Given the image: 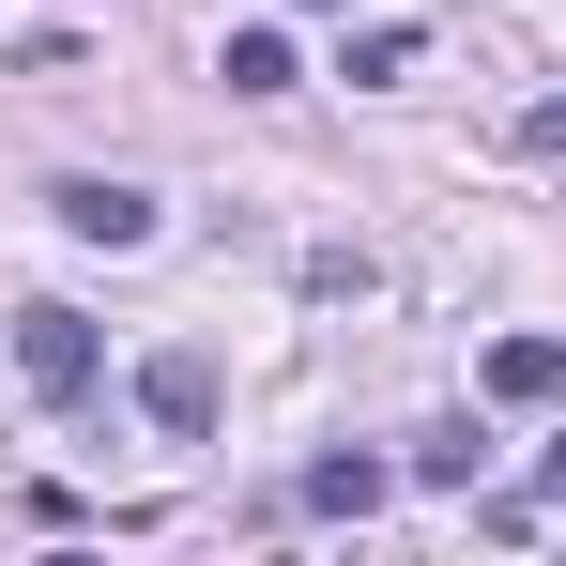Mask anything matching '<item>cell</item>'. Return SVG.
<instances>
[{"instance_id": "4", "label": "cell", "mask_w": 566, "mask_h": 566, "mask_svg": "<svg viewBox=\"0 0 566 566\" xmlns=\"http://www.w3.org/2000/svg\"><path fill=\"white\" fill-rule=\"evenodd\" d=\"M490 398H505V413L566 398V337H490Z\"/></svg>"}, {"instance_id": "8", "label": "cell", "mask_w": 566, "mask_h": 566, "mask_svg": "<svg viewBox=\"0 0 566 566\" xmlns=\"http://www.w3.org/2000/svg\"><path fill=\"white\" fill-rule=\"evenodd\" d=\"M474 460H490L474 429H429V444H413V474H429V490H474Z\"/></svg>"}, {"instance_id": "7", "label": "cell", "mask_w": 566, "mask_h": 566, "mask_svg": "<svg viewBox=\"0 0 566 566\" xmlns=\"http://www.w3.org/2000/svg\"><path fill=\"white\" fill-rule=\"evenodd\" d=\"M214 77H230V93H291V31H230Z\"/></svg>"}, {"instance_id": "6", "label": "cell", "mask_w": 566, "mask_h": 566, "mask_svg": "<svg viewBox=\"0 0 566 566\" xmlns=\"http://www.w3.org/2000/svg\"><path fill=\"white\" fill-rule=\"evenodd\" d=\"M413 62H429V31H398V15H382V31H353V46H337V77H413Z\"/></svg>"}, {"instance_id": "1", "label": "cell", "mask_w": 566, "mask_h": 566, "mask_svg": "<svg viewBox=\"0 0 566 566\" xmlns=\"http://www.w3.org/2000/svg\"><path fill=\"white\" fill-rule=\"evenodd\" d=\"M15 368H31V398H93V322L77 306H15Z\"/></svg>"}, {"instance_id": "5", "label": "cell", "mask_w": 566, "mask_h": 566, "mask_svg": "<svg viewBox=\"0 0 566 566\" xmlns=\"http://www.w3.org/2000/svg\"><path fill=\"white\" fill-rule=\"evenodd\" d=\"M306 505H322V521H368V505H382V460H368V444H337V460H306Z\"/></svg>"}, {"instance_id": "3", "label": "cell", "mask_w": 566, "mask_h": 566, "mask_svg": "<svg viewBox=\"0 0 566 566\" xmlns=\"http://www.w3.org/2000/svg\"><path fill=\"white\" fill-rule=\"evenodd\" d=\"M62 230L77 245H154V199L138 185H62Z\"/></svg>"}, {"instance_id": "11", "label": "cell", "mask_w": 566, "mask_h": 566, "mask_svg": "<svg viewBox=\"0 0 566 566\" xmlns=\"http://www.w3.org/2000/svg\"><path fill=\"white\" fill-rule=\"evenodd\" d=\"M306 15H353V0H306Z\"/></svg>"}, {"instance_id": "2", "label": "cell", "mask_w": 566, "mask_h": 566, "mask_svg": "<svg viewBox=\"0 0 566 566\" xmlns=\"http://www.w3.org/2000/svg\"><path fill=\"white\" fill-rule=\"evenodd\" d=\"M214 398H230V382H214V353H199V337H169V353L138 368V413H154L169 444H199V429H214Z\"/></svg>"}, {"instance_id": "9", "label": "cell", "mask_w": 566, "mask_h": 566, "mask_svg": "<svg viewBox=\"0 0 566 566\" xmlns=\"http://www.w3.org/2000/svg\"><path fill=\"white\" fill-rule=\"evenodd\" d=\"M521 138H536V154H552V169H566V107H536V123H521Z\"/></svg>"}, {"instance_id": "10", "label": "cell", "mask_w": 566, "mask_h": 566, "mask_svg": "<svg viewBox=\"0 0 566 566\" xmlns=\"http://www.w3.org/2000/svg\"><path fill=\"white\" fill-rule=\"evenodd\" d=\"M552 505H566V444H552Z\"/></svg>"}]
</instances>
